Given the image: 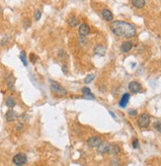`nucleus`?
<instances>
[{"instance_id": "1", "label": "nucleus", "mask_w": 161, "mask_h": 166, "mask_svg": "<svg viewBox=\"0 0 161 166\" xmlns=\"http://www.w3.org/2000/svg\"><path fill=\"white\" fill-rule=\"evenodd\" d=\"M111 30L113 31L114 34L121 38H132L135 36V28L134 25L129 24L128 22H124V21H115L111 25Z\"/></svg>"}, {"instance_id": "2", "label": "nucleus", "mask_w": 161, "mask_h": 166, "mask_svg": "<svg viewBox=\"0 0 161 166\" xmlns=\"http://www.w3.org/2000/svg\"><path fill=\"white\" fill-rule=\"evenodd\" d=\"M51 89L54 94H57V96H64L66 95V90L62 86H60L57 81L51 80Z\"/></svg>"}, {"instance_id": "3", "label": "nucleus", "mask_w": 161, "mask_h": 166, "mask_svg": "<svg viewBox=\"0 0 161 166\" xmlns=\"http://www.w3.org/2000/svg\"><path fill=\"white\" fill-rule=\"evenodd\" d=\"M149 124H150V118H149V116H148L147 114L143 113V114H141V115L138 117L137 125H138L139 128L145 129V128H147L148 126H149Z\"/></svg>"}, {"instance_id": "4", "label": "nucleus", "mask_w": 161, "mask_h": 166, "mask_svg": "<svg viewBox=\"0 0 161 166\" xmlns=\"http://www.w3.org/2000/svg\"><path fill=\"white\" fill-rule=\"evenodd\" d=\"M13 163L17 166H23L27 163V156L24 153H18L13 157Z\"/></svg>"}, {"instance_id": "5", "label": "nucleus", "mask_w": 161, "mask_h": 166, "mask_svg": "<svg viewBox=\"0 0 161 166\" xmlns=\"http://www.w3.org/2000/svg\"><path fill=\"white\" fill-rule=\"evenodd\" d=\"M102 143V140L99 137H91L87 140V144L90 147H98Z\"/></svg>"}, {"instance_id": "6", "label": "nucleus", "mask_w": 161, "mask_h": 166, "mask_svg": "<svg viewBox=\"0 0 161 166\" xmlns=\"http://www.w3.org/2000/svg\"><path fill=\"white\" fill-rule=\"evenodd\" d=\"M129 89L132 93H138L141 90V85L137 81H132L129 84Z\"/></svg>"}, {"instance_id": "7", "label": "nucleus", "mask_w": 161, "mask_h": 166, "mask_svg": "<svg viewBox=\"0 0 161 166\" xmlns=\"http://www.w3.org/2000/svg\"><path fill=\"white\" fill-rule=\"evenodd\" d=\"M89 33H90V27L85 23L81 24L79 27V35L81 37H86Z\"/></svg>"}, {"instance_id": "8", "label": "nucleus", "mask_w": 161, "mask_h": 166, "mask_svg": "<svg viewBox=\"0 0 161 166\" xmlns=\"http://www.w3.org/2000/svg\"><path fill=\"white\" fill-rule=\"evenodd\" d=\"M110 149V144L108 142H102L100 145L98 146V152L100 154H105V153L109 152Z\"/></svg>"}, {"instance_id": "9", "label": "nucleus", "mask_w": 161, "mask_h": 166, "mask_svg": "<svg viewBox=\"0 0 161 166\" xmlns=\"http://www.w3.org/2000/svg\"><path fill=\"white\" fill-rule=\"evenodd\" d=\"M5 117H6V120H7L8 122H13V121H15V120L18 118V115H17V113L15 112L14 110L11 109V110L7 111Z\"/></svg>"}, {"instance_id": "10", "label": "nucleus", "mask_w": 161, "mask_h": 166, "mask_svg": "<svg viewBox=\"0 0 161 166\" xmlns=\"http://www.w3.org/2000/svg\"><path fill=\"white\" fill-rule=\"evenodd\" d=\"M101 15L106 21H112L113 18H114L113 13L110 10H108V9H103L102 12H101Z\"/></svg>"}, {"instance_id": "11", "label": "nucleus", "mask_w": 161, "mask_h": 166, "mask_svg": "<svg viewBox=\"0 0 161 166\" xmlns=\"http://www.w3.org/2000/svg\"><path fill=\"white\" fill-rule=\"evenodd\" d=\"M132 48V42H124L121 46V51L123 53H129Z\"/></svg>"}, {"instance_id": "12", "label": "nucleus", "mask_w": 161, "mask_h": 166, "mask_svg": "<svg viewBox=\"0 0 161 166\" xmlns=\"http://www.w3.org/2000/svg\"><path fill=\"white\" fill-rule=\"evenodd\" d=\"M129 93H125L121 98V101L119 103L120 107H122V108H125L126 106V104L129 103Z\"/></svg>"}, {"instance_id": "13", "label": "nucleus", "mask_w": 161, "mask_h": 166, "mask_svg": "<svg viewBox=\"0 0 161 166\" xmlns=\"http://www.w3.org/2000/svg\"><path fill=\"white\" fill-rule=\"evenodd\" d=\"M82 93H83V95H84V97L87 98V99H94L95 98V96L92 94L91 90L88 87H83L82 88Z\"/></svg>"}, {"instance_id": "14", "label": "nucleus", "mask_w": 161, "mask_h": 166, "mask_svg": "<svg viewBox=\"0 0 161 166\" xmlns=\"http://www.w3.org/2000/svg\"><path fill=\"white\" fill-rule=\"evenodd\" d=\"M132 4L134 5V7L140 9L142 7H144L145 0H132Z\"/></svg>"}, {"instance_id": "15", "label": "nucleus", "mask_w": 161, "mask_h": 166, "mask_svg": "<svg viewBox=\"0 0 161 166\" xmlns=\"http://www.w3.org/2000/svg\"><path fill=\"white\" fill-rule=\"evenodd\" d=\"M94 53L95 54H98V55H104L105 53H106V48L103 46H97L94 50Z\"/></svg>"}, {"instance_id": "16", "label": "nucleus", "mask_w": 161, "mask_h": 166, "mask_svg": "<svg viewBox=\"0 0 161 166\" xmlns=\"http://www.w3.org/2000/svg\"><path fill=\"white\" fill-rule=\"evenodd\" d=\"M67 21H68V24L71 27H76L77 25H78V23H79L78 19H77L75 16H70Z\"/></svg>"}, {"instance_id": "17", "label": "nucleus", "mask_w": 161, "mask_h": 166, "mask_svg": "<svg viewBox=\"0 0 161 166\" xmlns=\"http://www.w3.org/2000/svg\"><path fill=\"white\" fill-rule=\"evenodd\" d=\"M109 152L111 153V154L116 155V154H118V153L120 152V147L118 146V145H116V144H112V145H111V144H110Z\"/></svg>"}, {"instance_id": "18", "label": "nucleus", "mask_w": 161, "mask_h": 166, "mask_svg": "<svg viewBox=\"0 0 161 166\" xmlns=\"http://www.w3.org/2000/svg\"><path fill=\"white\" fill-rule=\"evenodd\" d=\"M6 105H7V107H9V108H13V107H15V105H16V102H15V99L12 96L8 97V99L6 100Z\"/></svg>"}, {"instance_id": "19", "label": "nucleus", "mask_w": 161, "mask_h": 166, "mask_svg": "<svg viewBox=\"0 0 161 166\" xmlns=\"http://www.w3.org/2000/svg\"><path fill=\"white\" fill-rule=\"evenodd\" d=\"M14 81H15V79H14L13 76H12V75L8 76V78H7V80H6V82H7V86H8L9 89H13V87H14Z\"/></svg>"}, {"instance_id": "20", "label": "nucleus", "mask_w": 161, "mask_h": 166, "mask_svg": "<svg viewBox=\"0 0 161 166\" xmlns=\"http://www.w3.org/2000/svg\"><path fill=\"white\" fill-rule=\"evenodd\" d=\"M20 59H21V61H22V62H23L24 65H25V66H27L28 62H27V58H26V54H25V51H21V54H20Z\"/></svg>"}, {"instance_id": "21", "label": "nucleus", "mask_w": 161, "mask_h": 166, "mask_svg": "<svg viewBox=\"0 0 161 166\" xmlns=\"http://www.w3.org/2000/svg\"><path fill=\"white\" fill-rule=\"evenodd\" d=\"M41 17H42V12L40 10H36L35 14H34V19H35L36 21H39L40 19H41Z\"/></svg>"}, {"instance_id": "22", "label": "nucleus", "mask_w": 161, "mask_h": 166, "mask_svg": "<svg viewBox=\"0 0 161 166\" xmlns=\"http://www.w3.org/2000/svg\"><path fill=\"white\" fill-rule=\"evenodd\" d=\"M94 78H95V75L94 74H89L87 77H86L85 79H84V83H90V82H92L93 80H94Z\"/></svg>"}, {"instance_id": "23", "label": "nucleus", "mask_w": 161, "mask_h": 166, "mask_svg": "<svg viewBox=\"0 0 161 166\" xmlns=\"http://www.w3.org/2000/svg\"><path fill=\"white\" fill-rule=\"evenodd\" d=\"M111 166H122V165H121L119 159H113V160H111Z\"/></svg>"}, {"instance_id": "24", "label": "nucleus", "mask_w": 161, "mask_h": 166, "mask_svg": "<svg viewBox=\"0 0 161 166\" xmlns=\"http://www.w3.org/2000/svg\"><path fill=\"white\" fill-rule=\"evenodd\" d=\"M9 40H10V38H9L8 36H6L5 38H3V40H2V41H1V46L7 45V43L9 42Z\"/></svg>"}, {"instance_id": "25", "label": "nucleus", "mask_w": 161, "mask_h": 166, "mask_svg": "<svg viewBox=\"0 0 161 166\" xmlns=\"http://www.w3.org/2000/svg\"><path fill=\"white\" fill-rule=\"evenodd\" d=\"M154 128L156 129L157 131H159V133L161 134V122H157L155 125H154Z\"/></svg>"}, {"instance_id": "26", "label": "nucleus", "mask_w": 161, "mask_h": 166, "mask_svg": "<svg viewBox=\"0 0 161 166\" xmlns=\"http://www.w3.org/2000/svg\"><path fill=\"white\" fill-rule=\"evenodd\" d=\"M30 60L32 61L33 63H35L36 62V60H37V57L34 54H30Z\"/></svg>"}, {"instance_id": "27", "label": "nucleus", "mask_w": 161, "mask_h": 166, "mask_svg": "<svg viewBox=\"0 0 161 166\" xmlns=\"http://www.w3.org/2000/svg\"><path fill=\"white\" fill-rule=\"evenodd\" d=\"M132 146H134V148H137L139 146V143H138V140H135L134 142H132Z\"/></svg>"}, {"instance_id": "28", "label": "nucleus", "mask_w": 161, "mask_h": 166, "mask_svg": "<svg viewBox=\"0 0 161 166\" xmlns=\"http://www.w3.org/2000/svg\"><path fill=\"white\" fill-rule=\"evenodd\" d=\"M129 114L131 116H137V112L135 110H131V111H129Z\"/></svg>"}, {"instance_id": "29", "label": "nucleus", "mask_w": 161, "mask_h": 166, "mask_svg": "<svg viewBox=\"0 0 161 166\" xmlns=\"http://www.w3.org/2000/svg\"><path fill=\"white\" fill-rule=\"evenodd\" d=\"M31 25V22H30V20L29 19H27L26 21H25V27L28 28V27H30Z\"/></svg>"}, {"instance_id": "30", "label": "nucleus", "mask_w": 161, "mask_h": 166, "mask_svg": "<svg viewBox=\"0 0 161 166\" xmlns=\"http://www.w3.org/2000/svg\"><path fill=\"white\" fill-rule=\"evenodd\" d=\"M62 70H63V72H64V73H67V70H66V65H63V66H62Z\"/></svg>"}, {"instance_id": "31", "label": "nucleus", "mask_w": 161, "mask_h": 166, "mask_svg": "<svg viewBox=\"0 0 161 166\" xmlns=\"http://www.w3.org/2000/svg\"><path fill=\"white\" fill-rule=\"evenodd\" d=\"M1 13H2V8L0 7V15H1Z\"/></svg>"}, {"instance_id": "32", "label": "nucleus", "mask_w": 161, "mask_h": 166, "mask_svg": "<svg viewBox=\"0 0 161 166\" xmlns=\"http://www.w3.org/2000/svg\"><path fill=\"white\" fill-rule=\"evenodd\" d=\"M80 1H82V0H80Z\"/></svg>"}]
</instances>
